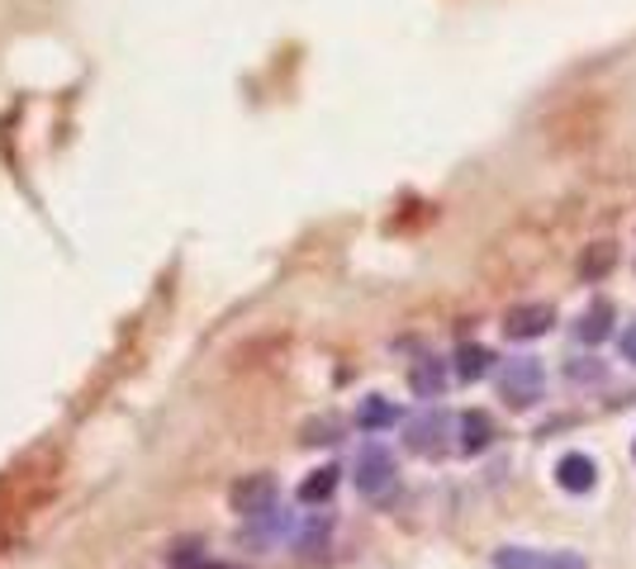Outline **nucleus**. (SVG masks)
<instances>
[{
	"mask_svg": "<svg viewBox=\"0 0 636 569\" xmlns=\"http://www.w3.org/2000/svg\"><path fill=\"white\" fill-rule=\"evenodd\" d=\"M395 480H399V465L381 442H366L357 451V489L366 498H385L395 489Z\"/></svg>",
	"mask_w": 636,
	"mask_h": 569,
	"instance_id": "obj_2",
	"label": "nucleus"
},
{
	"mask_svg": "<svg viewBox=\"0 0 636 569\" xmlns=\"http://www.w3.org/2000/svg\"><path fill=\"white\" fill-rule=\"evenodd\" d=\"M228 498H233V513L266 517V513H276V480H271V475H248V480L233 484Z\"/></svg>",
	"mask_w": 636,
	"mask_h": 569,
	"instance_id": "obj_5",
	"label": "nucleus"
},
{
	"mask_svg": "<svg viewBox=\"0 0 636 569\" xmlns=\"http://www.w3.org/2000/svg\"><path fill=\"white\" fill-rule=\"evenodd\" d=\"M337 465H319V470H309V480L300 484V503L304 508H314V503H328L333 498V489H337Z\"/></svg>",
	"mask_w": 636,
	"mask_h": 569,
	"instance_id": "obj_13",
	"label": "nucleus"
},
{
	"mask_svg": "<svg viewBox=\"0 0 636 569\" xmlns=\"http://www.w3.org/2000/svg\"><path fill=\"white\" fill-rule=\"evenodd\" d=\"M447 437H451V418L442 408H423L404 422V442H409V451H419V456H442Z\"/></svg>",
	"mask_w": 636,
	"mask_h": 569,
	"instance_id": "obj_3",
	"label": "nucleus"
},
{
	"mask_svg": "<svg viewBox=\"0 0 636 569\" xmlns=\"http://www.w3.org/2000/svg\"><path fill=\"white\" fill-rule=\"evenodd\" d=\"M541 394H547V370H541L537 356H517L503 361L499 370V399L509 408H537Z\"/></svg>",
	"mask_w": 636,
	"mask_h": 569,
	"instance_id": "obj_1",
	"label": "nucleus"
},
{
	"mask_svg": "<svg viewBox=\"0 0 636 569\" xmlns=\"http://www.w3.org/2000/svg\"><path fill=\"white\" fill-rule=\"evenodd\" d=\"M613 262H618V248H613V242H599V252H584L579 276L584 280H599V276H608V270H613Z\"/></svg>",
	"mask_w": 636,
	"mask_h": 569,
	"instance_id": "obj_14",
	"label": "nucleus"
},
{
	"mask_svg": "<svg viewBox=\"0 0 636 569\" xmlns=\"http://www.w3.org/2000/svg\"><path fill=\"white\" fill-rule=\"evenodd\" d=\"M556 323V304H513L503 314V332L513 342H532V338H547Z\"/></svg>",
	"mask_w": 636,
	"mask_h": 569,
	"instance_id": "obj_4",
	"label": "nucleus"
},
{
	"mask_svg": "<svg viewBox=\"0 0 636 569\" xmlns=\"http://www.w3.org/2000/svg\"><path fill=\"white\" fill-rule=\"evenodd\" d=\"M489 370H495V352H489V346H479V342H465V346H457V375H461L465 384L485 380Z\"/></svg>",
	"mask_w": 636,
	"mask_h": 569,
	"instance_id": "obj_12",
	"label": "nucleus"
},
{
	"mask_svg": "<svg viewBox=\"0 0 636 569\" xmlns=\"http://www.w3.org/2000/svg\"><path fill=\"white\" fill-rule=\"evenodd\" d=\"M228 569H233V565H228Z\"/></svg>",
	"mask_w": 636,
	"mask_h": 569,
	"instance_id": "obj_18",
	"label": "nucleus"
},
{
	"mask_svg": "<svg viewBox=\"0 0 636 569\" xmlns=\"http://www.w3.org/2000/svg\"><path fill=\"white\" fill-rule=\"evenodd\" d=\"M499 569H579L575 555H551V551H527V546H503L495 551Z\"/></svg>",
	"mask_w": 636,
	"mask_h": 569,
	"instance_id": "obj_6",
	"label": "nucleus"
},
{
	"mask_svg": "<svg viewBox=\"0 0 636 569\" xmlns=\"http://www.w3.org/2000/svg\"><path fill=\"white\" fill-rule=\"evenodd\" d=\"M399 422V408L389 404V399H381V394H366L357 404V427L361 432H385V427H395Z\"/></svg>",
	"mask_w": 636,
	"mask_h": 569,
	"instance_id": "obj_11",
	"label": "nucleus"
},
{
	"mask_svg": "<svg viewBox=\"0 0 636 569\" xmlns=\"http://www.w3.org/2000/svg\"><path fill=\"white\" fill-rule=\"evenodd\" d=\"M489 442H495V418H489V413H479V408L461 413V451H465V456H479Z\"/></svg>",
	"mask_w": 636,
	"mask_h": 569,
	"instance_id": "obj_10",
	"label": "nucleus"
},
{
	"mask_svg": "<svg viewBox=\"0 0 636 569\" xmlns=\"http://www.w3.org/2000/svg\"><path fill=\"white\" fill-rule=\"evenodd\" d=\"M409 390L419 399H442V390H447V361L423 356L419 366L409 370Z\"/></svg>",
	"mask_w": 636,
	"mask_h": 569,
	"instance_id": "obj_9",
	"label": "nucleus"
},
{
	"mask_svg": "<svg viewBox=\"0 0 636 569\" xmlns=\"http://www.w3.org/2000/svg\"><path fill=\"white\" fill-rule=\"evenodd\" d=\"M556 484H561L565 494H589V489L599 484V465L589 456H579V451H570V456H561V465H556Z\"/></svg>",
	"mask_w": 636,
	"mask_h": 569,
	"instance_id": "obj_7",
	"label": "nucleus"
},
{
	"mask_svg": "<svg viewBox=\"0 0 636 569\" xmlns=\"http://www.w3.org/2000/svg\"><path fill=\"white\" fill-rule=\"evenodd\" d=\"M613 318H618L613 300H594V304L579 314V323H575V338H579V342H589V346L608 342V338H613Z\"/></svg>",
	"mask_w": 636,
	"mask_h": 569,
	"instance_id": "obj_8",
	"label": "nucleus"
},
{
	"mask_svg": "<svg viewBox=\"0 0 636 569\" xmlns=\"http://www.w3.org/2000/svg\"><path fill=\"white\" fill-rule=\"evenodd\" d=\"M304 442H309V446L337 442V422H333V418H328V422H309V427H304Z\"/></svg>",
	"mask_w": 636,
	"mask_h": 569,
	"instance_id": "obj_15",
	"label": "nucleus"
},
{
	"mask_svg": "<svg viewBox=\"0 0 636 569\" xmlns=\"http://www.w3.org/2000/svg\"><path fill=\"white\" fill-rule=\"evenodd\" d=\"M618 346H622V356H627L632 361V366H636V318L627 323V328H622L618 332Z\"/></svg>",
	"mask_w": 636,
	"mask_h": 569,
	"instance_id": "obj_16",
	"label": "nucleus"
},
{
	"mask_svg": "<svg viewBox=\"0 0 636 569\" xmlns=\"http://www.w3.org/2000/svg\"><path fill=\"white\" fill-rule=\"evenodd\" d=\"M632 456H636V442H632Z\"/></svg>",
	"mask_w": 636,
	"mask_h": 569,
	"instance_id": "obj_17",
	"label": "nucleus"
}]
</instances>
